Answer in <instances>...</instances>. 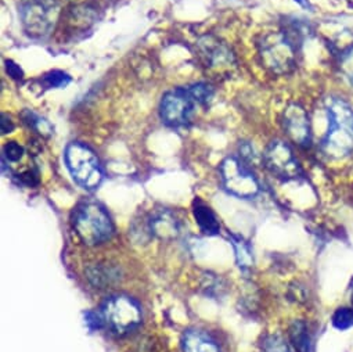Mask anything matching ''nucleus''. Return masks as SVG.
<instances>
[{
    "instance_id": "f257e3e1",
    "label": "nucleus",
    "mask_w": 353,
    "mask_h": 352,
    "mask_svg": "<svg viewBox=\"0 0 353 352\" xmlns=\"http://www.w3.org/2000/svg\"><path fill=\"white\" fill-rule=\"evenodd\" d=\"M325 113L328 126L321 148L331 158H343L353 151V110L343 99L328 97Z\"/></svg>"
},
{
    "instance_id": "f03ea898",
    "label": "nucleus",
    "mask_w": 353,
    "mask_h": 352,
    "mask_svg": "<svg viewBox=\"0 0 353 352\" xmlns=\"http://www.w3.org/2000/svg\"><path fill=\"white\" fill-rule=\"evenodd\" d=\"M299 35L279 31L270 32L259 42L262 64L273 74H288L296 66V42Z\"/></svg>"
},
{
    "instance_id": "7ed1b4c3",
    "label": "nucleus",
    "mask_w": 353,
    "mask_h": 352,
    "mask_svg": "<svg viewBox=\"0 0 353 352\" xmlns=\"http://www.w3.org/2000/svg\"><path fill=\"white\" fill-rule=\"evenodd\" d=\"M65 164L74 181L86 190L97 189L103 179L104 172L96 154L82 143H71L65 148Z\"/></svg>"
},
{
    "instance_id": "20e7f679",
    "label": "nucleus",
    "mask_w": 353,
    "mask_h": 352,
    "mask_svg": "<svg viewBox=\"0 0 353 352\" xmlns=\"http://www.w3.org/2000/svg\"><path fill=\"white\" fill-rule=\"evenodd\" d=\"M74 228L79 239L94 246L108 240L112 235V222L105 210L93 202H86L78 206L74 214Z\"/></svg>"
},
{
    "instance_id": "39448f33",
    "label": "nucleus",
    "mask_w": 353,
    "mask_h": 352,
    "mask_svg": "<svg viewBox=\"0 0 353 352\" xmlns=\"http://www.w3.org/2000/svg\"><path fill=\"white\" fill-rule=\"evenodd\" d=\"M104 324L119 335L133 331L141 322L139 304L126 295H112L105 300L100 312Z\"/></svg>"
},
{
    "instance_id": "423d86ee",
    "label": "nucleus",
    "mask_w": 353,
    "mask_h": 352,
    "mask_svg": "<svg viewBox=\"0 0 353 352\" xmlns=\"http://www.w3.org/2000/svg\"><path fill=\"white\" fill-rule=\"evenodd\" d=\"M20 17L24 31L31 38H45L59 20V6L56 0H24Z\"/></svg>"
},
{
    "instance_id": "0eeeda50",
    "label": "nucleus",
    "mask_w": 353,
    "mask_h": 352,
    "mask_svg": "<svg viewBox=\"0 0 353 352\" xmlns=\"http://www.w3.org/2000/svg\"><path fill=\"white\" fill-rule=\"evenodd\" d=\"M199 103L192 96L189 88H176L162 96L159 115L165 125L183 128L190 124Z\"/></svg>"
},
{
    "instance_id": "6e6552de",
    "label": "nucleus",
    "mask_w": 353,
    "mask_h": 352,
    "mask_svg": "<svg viewBox=\"0 0 353 352\" xmlns=\"http://www.w3.org/2000/svg\"><path fill=\"white\" fill-rule=\"evenodd\" d=\"M221 176L225 190L236 197L251 199L259 193V184L243 159L225 158L221 164Z\"/></svg>"
},
{
    "instance_id": "1a4fd4ad",
    "label": "nucleus",
    "mask_w": 353,
    "mask_h": 352,
    "mask_svg": "<svg viewBox=\"0 0 353 352\" xmlns=\"http://www.w3.org/2000/svg\"><path fill=\"white\" fill-rule=\"evenodd\" d=\"M265 164L268 169L277 175V178L292 181L301 176L302 170L299 162L296 161L291 147L280 140L270 143V146L265 151Z\"/></svg>"
},
{
    "instance_id": "9d476101",
    "label": "nucleus",
    "mask_w": 353,
    "mask_h": 352,
    "mask_svg": "<svg viewBox=\"0 0 353 352\" xmlns=\"http://www.w3.org/2000/svg\"><path fill=\"white\" fill-rule=\"evenodd\" d=\"M199 52L204 66L210 71L225 74L232 71L236 64L230 48L215 37H204L199 41Z\"/></svg>"
},
{
    "instance_id": "9b49d317",
    "label": "nucleus",
    "mask_w": 353,
    "mask_h": 352,
    "mask_svg": "<svg viewBox=\"0 0 353 352\" xmlns=\"http://www.w3.org/2000/svg\"><path fill=\"white\" fill-rule=\"evenodd\" d=\"M283 126L288 137L301 147H307L312 141L309 115L299 104H291L284 110Z\"/></svg>"
},
{
    "instance_id": "f8f14e48",
    "label": "nucleus",
    "mask_w": 353,
    "mask_h": 352,
    "mask_svg": "<svg viewBox=\"0 0 353 352\" xmlns=\"http://www.w3.org/2000/svg\"><path fill=\"white\" fill-rule=\"evenodd\" d=\"M150 232L161 240H172L181 235V224L170 211H159L150 221Z\"/></svg>"
},
{
    "instance_id": "ddd939ff",
    "label": "nucleus",
    "mask_w": 353,
    "mask_h": 352,
    "mask_svg": "<svg viewBox=\"0 0 353 352\" xmlns=\"http://www.w3.org/2000/svg\"><path fill=\"white\" fill-rule=\"evenodd\" d=\"M183 352H221V349L210 334L190 330L183 337Z\"/></svg>"
},
{
    "instance_id": "4468645a",
    "label": "nucleus",
    "mask_w": 353,
    "mask_h": 352,
    "mask_svg": "<svg viewBox=\"0 0 353 352\" xmlns=\"http://www.w3.org/2000/svg\"><path fill=\"white\" fill-rule=\"evenodd\" d=\"M193 214H194L197 225L200 226V229L204 233L211 235V236L219 233V231H221L219 221L208 206H205L201 202H196L194 207H193Z\"/></svg>"
},
{
    "instance_id": "2eb2a0df",
    "label": "nucleus",
    "mask_w": 353,
    "mask_h": 352,
    "mask_svg": "<svg viewBox=\"0 0 353 352\" xmlns=\"http://www.w3.org/2000/svg\"><path fill=\"white\" fill-rule=\"evenodd\" d=\"M230 242H232V246L234 248L236 260H237L239 266L243 271L251 269L252 265H254V255H252V250H251L250 243L244 237L236 236V235L230 236Z\"/></svg>"
},
{
    "instance_id": "dca6fc26",
    "label": "nucleus",
    "mask_w": 353,
    "mask_h": 352,
    "mask_svg": "<svg viewBox=\"0 0 353 352\" xmlns=\"http://www.w3.org/2000/svg\"><path fill=\"white\" fill-rule=\"evenodd\" d=\"M290 340L296 352H310V335L303 322H294L290 327Z\"/></svg>"
},
{
    "instance_id": "f3484780",
    "label": "nucleus",
    "mask_w": 353,
    "mask_h": 352,
    "mask_svg": "<svg viewBox=\"0 0 353 352\" xmlns=\"http://www.w3.org/2000/svg\"><path fill=\"white\" fill-rule=\"evenodd\" d=\"M23 121L31 128L34 129L37 133H39L43 137H49L53 135V126L49 124V121H46L45 118H42L41 115H38L37 113L31 111V110H24L21 114Z\"/></svg>"
},
{
    "instance_id": "a211bd4d",
    "label": "nucleus",
    "mask_w": 353,
    "mask_h": 352,
    "mask_svg": "<svg viewBox=\"0 0 353 352\" xmlns=\"http://www.w3.org/2000/svg\"><path fill=\"white\" fill-rule=\"evenodd\" d=\"M41 82L46 89H63L71 84V77L68 74H65L64 71L53 70V71L45 74L42 77Z\"/></svg>"
},
{
    "instance_id": "6ab92c4d",
    "label": "nucleus",
    "mask_w": 353,
    "mask_h": 352,
    "mask_svg": "<svg viewBox=\"0 0 353 352\" xmlns=\"http://www.w3.org/2000/svg\"><path fill=\"white\" fill-rule=\"evenodd\" d=\"M88 277L89 280L94 284V286H105V284H110L111 280H114L117 277V275L107 269V268H103V266H93L89 269L88 272Z\"/></svg>"
},
{
    "instance_id": "aec40b11",
    "label": "nucleus",
    "mask_w": 353,
    "mask_h": 352,
    "mask_svg": "<svg viewBox=\"0 0 353 352\" xmlns=\"http://www.w3.org/2000/svg\"><path fill=\"white\" fill-rule=\"evenodd\" d=\"M192 96L196 99V101L199 103V106H207L212 97H214V88L208 84H194L192 86H188Z\"/></svg>"
},
{
    "instance_id": "412c9836",
    "label": "nucleus",
    "mask_w": 353,
    "mask_h": 352,
    "mask_svg": "<svg viewBox=\"0 0 353 352\" xmlns=\"http://www.w3.org/2000/svg\"><path fill=\"white\" fill-rule=\"evenodd\" d=\"M332 323L339 330H346L353 326V309L338 308L332 316Z\"/></svg>"
},
{
    "instance_id": "4be33fe9",
    "label": "nucleus",
    "mask_w": 353,
    "mask_h": 352,
    "mask_svg": "<svg viewBox=\"0 0 353 352\" xmlns=\"http://www.w3.org/2000/svg\"><path fill=\"white\" fill-rule=\"evenodd\" d=\"M24 148L17 141H9L3 147V161L6 162H17L23 158Z\"/></svg>"
},
{
    "instance_id": "5701e85b",
    "label": "nucleus",
    "mask_w": 353,
    "mask_h": 352,
    "mask_svg": "<svg viewBox=\"0 0 353 352\" xmlns=\"http://www.w3.org/2000/svg\"><path fill=\"white\" fill-rule=\"evenodd\" d=\"M339 68H341L342 74L345 75V78L350 84H353V46L350 49H347L346 52H343V55L341 56Z\"/></svg>"
},
{
    "instance_id": "b1692460",
    "label": "nucleus",
    "mask_w": 353,
    "mask_h": 352,
    "mask_svg": "<svg viewBox=\"0 0 353 352\" xmlns=\"http://www.w3.org/2000/svg\"><path fill=\"white\" fill-rule=\"evenodd\" d=\"M262 352H290V349L281 337L270 335L265 340Z\"/></svg>"
},
{
    "instance_id": "393cba45",
    "label": "nucleus",
    "mask_w": 353,
    "mask_h": 352,
    "mask_svg": "<svg viewBox=\"0 0 353 352\" xmlns=\"http://www.w3.org/2000/svg\"><path fill=\"white\" fill-rule=\"evenodd\" d=\"M5 64H6V71H8V74H9L13 79L20 81V79L24 78V72H23L21 67H20L19 64H16L13 60H6Z\"/></svg>"
},
{
    "instance_id": "a878e982",
    "label": "nucleus",
    "mask_w": 353,
    "mask_h": 352,
    "mask_svg": "<svg viewBox=\"0 0 353 352\" xmlns=\"http://www.w3.org/2000/svg\"><path fill=\"white\" fill-rule=\"evenodd\" d=\"M240 154H241V159L245 162H251L255 158V150L250 143L240 144Z\"/></svg>"
},
{
    "instance_id": "bb28decb",
    "label": "nucleus",
    "mask_w": 353,
    "mask_h": 352,
    "mask_svg": "<svg viewBox=\"0 0 353 352\" xmlns=\"http://www.w3.org/2000/svg\"><path fill=\"white\" fill-rule=\"evenodd\" d=\"M0 129H2L3 135L12 133L14 130V124L12 118L8 114H2V122H0Z\"/></svg>"
},
{
    "instance_id": "cd10ccee",
    "label": "nucleus",
    "mask_w": 353,
    "mask_h": 352,
    "mask_svg": "<svg viewBox=\"0 0 353 352\" xmlns=\"http://www.w3.org/2000/svg\"><path fill=\"white\" fill-rule=\"evenodd\" d=\"M294 2H296L302 8H309V0H294Z\"/></svg>"
},
{
    "instance_id": "c85d7f7f",
    "label": "nucleus",
    "mask_w": 353,
    "mask_h": 352,
    "mask_svg": "<svg viewBox=\"0 0 353 352\" xmlns=\"http://www.w3.org/2000/svg\"><path fill=\"white\" fill-rule=\"evenodd\" d=\"M350 301H352V305H353V293H352V298H350Z\"/></svg>"
}]
</instances>
